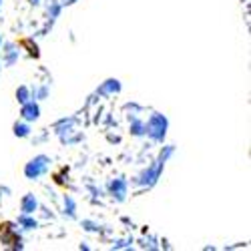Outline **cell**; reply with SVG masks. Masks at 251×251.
Instances as JSON below:
<instances>
[{"label":"cell","mask_w":251,"mask_h":251,"mask_svg":"<svg viewBox=\"0 0 251 251\" xmlns=\"http://www.w3.org/2000/svg\"><path fill=\"white\" fill-rule=\"evenodd\" d=\"M34 209H36V199H34L32 195L25 197V199H23V211H25V213H32Z\"/></svg>","instance_id":"cell-5"},{"label":"cell","mask_w":251,"mask_h":251,"mask_svg":"<svg viewBox=\"0 0 251 251\" xmlns=\"http://www.w3.org/2000/svg\"><path fill=\"white\" fill-rule=\"evenodd\" d=\"M32 2H38V0H32Z\"/></svg>","instance_id":"cell-9"},{"label":"cell","mask_w":251,"mask_h":251,"mask_svg":"<svg viewBox=\"0 0 251 251\" xmlns=\"http://www.w3.org/2000/svg\"><path fill=\"white\" fill-rule=\"evenodd\" d=\"M65 2H67V4H73V2H75V0H65Z\"/></svg>","instance_id":"cell-8"},{"label":"cell","mask_w":251,"mask_h":251,"mask_svg":"<svg viewBox=\"0 0 251 251\" xmlns=\"http://www.w3.org/2000/svg\"><path fill=\"white\" fill-rule=\"evenodd\" d=\"M165 127H167V121L161 117V115H155L151 121H149V125H147V133L153 137V139H163L165 137Z\"/></svg>","instance_id":"cell-2"},{"label":"cell","mask_w":251,"mask_h":251,"mask_svg":"<svg viewBox=\"0 0 251 251\" xmlns=\"http://www.w3.org/2000/svg\"><path fill=\"white\" fill-rule=\"evenodd\" d=\"M16 97H20L18 100H23V102H26V100H28V91H26V89H20V91L16 93Z\"/></svg>","instance_id":"cell-7"},{"label":"cell","mask_w":251,"mask_h":251,"mask_svg":"<svg viewBox=\"0 0 251 251\" xmlns=\"http://www.w3.org/2000/svg\"><path fill=\"white\" fill-rule=\"evenodd\" d=\"M14 133L20 135V137H25V135H28V127H25V125H16V127H14Z\"/></svg>","instance_id":"cell-6"},{"label":"cell","mask_w":251,"mask_h":251,"mask_svg":"<svg viewBox=\"0 0 251 251\" xmlns=\"http://www.w3.org/2000/svg\"><path fill=\"white\" fill-rule=\"evenodd\" d=\"M47 157H38L36 161H30L28 163V167H26V175L32 179V177H38L40 173H43L45 169H47Z\"/></svg>","instance_id":"cell-3"},{"label":"cell","mask_w":251,"mask_h":251,"mask_svg":"<svg viewBox=\"0 0 251 251\" xmlns=\"http://www.w3.org/2000/svg\"><path fill=\"white\" fill-rule=\"evenodd\" d=\"M0 2H2V0H0Z\"/></svg>","instance_id":"cell-10"},{"label":"cell","mask_w":251,"mask_h":251,"mask_svg":"<svg viewBox=\"0 0 251 251\" xmlns=\"http://www.w3.org/2000/svg\"><path fill=\"white\" fill-rule=\"evenodd\" d=\"M23 117H25V119H28V121L36 119V117H38V107H36L34 102L25 104V107H23Z\"/></svg>","instance_id":"cell-4"},{"label":"cell","mask_w":251,"mask_h":251,"mask_svg":"<svg viewBox=\"0 0 251 251\" xmlns=\"http://www.w3.org/2000/svg\"><path fill=\"white\" fill-rule=\"evenodd\" d=\"M0 241L8 247H20V237L14 231L12 223H0Z\"/></svg>","instance_id":"cell-1"}]
</instances>
